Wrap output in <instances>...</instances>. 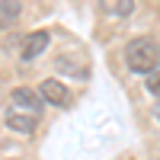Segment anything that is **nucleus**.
I'll list each match as a JSON object with an SVG mask.
<instances>
[{"mask_svg": "<svg viewBox=\"0 0 160 160\" xmlns=\"http://www.w3.org/2000/svg\"><path fill=\"white\" fill-rule=\"evenodd\" d=\"M3 125L13 128V131H19V135H32V131L38 128V118L29 115V112H19V109H10L3 115Z\"/></svg>", "mask_w": 160, "mask_h": 160, "instance_id": "obj_5", "label": "nucleus"}, {"mask_svg": "<svg viewBox=\"0 0 160 160\" xmlns=\"http://www.w3.org/2000/svg\"><path fill=\"white\" fill-rule=\"evenodd\" d=\"M154 115H157V122H160V99H157V106H154Z\"/></svg>", "mask_w": 160, "mask_h": 160, "instance_id": "obj_10", "label": "nucleus"}, {"mask_svg": "<svg viewBox=\"0 0 160 160\" xmlns=\"http://www.w3.org/2000/svg\"><path fill=\"white\" fill-rule=\"evenodd\" d=\"M38 93H42V99L45 102H51V106H58V109H71V102H74V96H71V90L61 83V80H55V77H48V80H42L38 83Z\"/></svg>", "mask_w": 160, "mask_h": 160, "instance_id": "obj_2", "label": "nucleus"}, {"mask_svg": "<svg viewBox=\"0 0 160 160\" xmlns=\"http://www.w3.org/2000/svg\"><path fill=\"white\" fill-rule=\"evenodd\" d=\"M55 68H58L61 74H71V77H87V61L71 58V55H58V58H55Z\"/></svg>", "mask_w": 160, "mask_h": 160, "instance_id": "obj_6", "label": "nucleus"}, {"mask_svg": "<svg viewBox=\"0 0 160 160\" xmlns=\"http://www.w3.org/2000/svg\"><path fill=\"white\" fill-rule=\"evenodd\" d=\"M10 102H13V109H19V112H29V115H42V93H35V90H29V87H16L10 93Z\"/></svg>", "mask_w": 160, "mask_h": 160, "instance_id": "obj_3", "label": "nucleus"}, {"mask_svg": "<svg viewBox=\"0 0 160 160\" xmlns=\"http://www.w3.org/2000/svg\"><path fill=\"white\" fill-rule=\"evenodd\" d=\"M144 87H148V93H154V96H160V71L148 74V80H144Z\"/></svg>", "mask_w": 160, "mask_h": 160, "instance_id": "obj_9", "label": "nucleus"}, {"mask_svg": "<svg viewBox=\"0 0 160 160\" xmlns=\"http://www.w3.org/2000/svg\"><path fill=\"white\" fill-rule=\"evenodd\" d=\"M99 10L122 19V16H131V13H135V0H99Z\"/></svg>", "mask_w": 160, "mask_h": 160, "instance_id": "obj_7", "label": "nucleus"}, {"mask_svg": "<svg viewBox=\"0 0 160 160\" xmlns=\"http://www.w3.org/2000/svg\"><path fill=\"white\" fill-rule=\"evenodd\" d=\"M125 68L131 74H154L160 71V45L148 35H138L125 45Z\"/></svg>", "mask_w": 160, "mask_h": 160, "instance_id": "obj_1", "label": "nucleus"}, {"mask_svg": "<svg viewBox=\"0 0 160 160\" xmlns=\"http://www.w3.org/2000/svg\"><path fill=\"white\" fill-rule=\"evenodd\" d=\"M48 42H51V35H48L45 29L26 35V42H22V48H19V58H22V61H35V58L48 48Z\"/></svg>", "mask_w": 160, "mask_h": 160, "instance_id": "obj_4", "label": "nucleus"}, {"mask_svg": "<svg viewBox=\"0 0 160 160\" xmlns=\"http://www.w3.org/2000/svg\"><path fill=\"white\" fill-rule=\"evenodd\" d=\"M22 13V0H0V26H13Z\"/></svg>", "mask_w": 160, "mask_h": 160, "instance_id": "obj_8", "label": "nucleus"}]
</instances>
